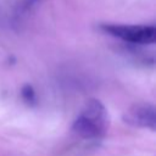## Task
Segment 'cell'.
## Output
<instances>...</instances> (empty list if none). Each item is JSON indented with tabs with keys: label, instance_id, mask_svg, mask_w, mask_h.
I'll use <instances>...</instances> for the list:
<instances>
[{
	"label": "cell",
	"instance_id": "obj_1",
	"mask_svg": "<svg viewBox=\"0 0 156 156\" xmlns=\"http://www.w3.org/2000/svg\"><path fill=\"white\" fill-rule=\"evenodd\" d=\"M108 129V113L99 99H90L72 124V132L83 139H100Z\"/></svg>",
	"mask_w": 156,
	"mask_h": 156
},
{
	"label": "cell",
	"instance_id": "obj_2",
	"mask_svg": "<svg viewBox=\"0 0 156 156\" xmlns=\"http://www.w3.org/2000/svg\"><path fill=\"white\" fill-rule=\"evenodd\" d=\"M100 28L105 33L130 44L149 45L156 41V28L154 26L104 23Z\"/></svg>",
	"mask_w": 156,
	"mask_h": 156
},
{
	"label": "cell",
	"instance_id": "obj_3",
	"mask_svg": "<svg viewBox=\"0 0 156 156\" xmlns=\"http://www.w3.org/2000/svg\"><path fill=\"white\" fill-rule=\"evenodd\" d=\"M123 119L129 126L155 130L156 129L155 106L152 104H149V102L134 104L123 115Z\"/></svg>",
	"mask_w": 156,
	"mask_h": 156
},
{
	"label": "cell",
	"instance_id": "obj_4",
	"mask_svg": "<svg viewBox=\"0 0 156 156\" xmlns=\"http://www.w3.org/2000/svg\"><path fill=\"white\" fill-rule=\"evenodd\" d=\"M41 0H21L16 7L15 11V17L21 20L22 17L27 16L38 4H40Z\"/></svg>",
	"mask_w": 156,
	"mask_h": 156
},
{
	"label": "cell",
	"instance_id": "obj_5",
	"mask_svg": "<svg viewBox=\"0 0 156 156\" xmlns=\"http://www.w3.org/2000/svg\"><path fill=\"white\" fill-rule=\"evenodd\" d=\"M21 95H22V99L23 101L29 105V106H35L37 102H38V99H37V95H35V91L33 89L32 85L29 84H24L21 89Z\"/></svg>",
	"mask_w": 156,
	"mask_h": 156
}]
</instances>
